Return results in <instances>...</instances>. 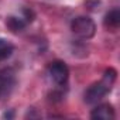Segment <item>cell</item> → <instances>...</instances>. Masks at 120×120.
<instances>
[{
    "label": "cell",
    "instance_id": "cell-1",
    "mask_svg": "<svg viewBox=\"0 0 120 120\" xmlns=\"http://www.w3.org/2000/svg\"><path fill=\"white\" fill-rule=\"evenodd\" d=\"M117 78V72L113 68H109L105 71L102 79L99 82L92 83L83 93V100L88 105H96L99 103L107 93H110V90L113 89V85L116 82Z\"/></svg>",
    "mask_w": 120,
    "mask_h": 120
},
{
    "label": "cell",
    "instance_id": "cell-2",
    "mask_svg": "<svg viewBox=\"0 0 120 120\" xmlns=\"http://www.w3.org/2000/svg\"><path fill=\"white\" fill-rule=\"evenodd\" d=\"M71 31L81 40H90L96 33V24L88 16H78L71 21Z\"/></svg>",
    "mask_w": 120,
    "mask_h": 120
},
{
    "label": "cell",
    "instance_id": "cell-3",
    "mask_svg": "<svg viewBox=\"0 0 120 120\" xmlns=\"http://www.w3.org/2000/svg\"><path fill=\"white\" fill-rule=\"evenodd\" d=\"M34 20V13L30 9H23L21 16H9L6 19V26L11 33H21Z\"/></svg>",
    "mask_w": 120,
    "mask_h": 120
},
{
    "label": "cell",
    "instance_id": "cell-4",
    "mask_svg": "<svg viewBox=\"0 0 120 120\" xmlns=\"http://www.w3.org/2000/svg\"><path fill=\"white\" fill-rule=\"evenodd\" d=\"M16 85H17V76L14 69L11 68L0 69V99L9 98Z\"/></svg>",
    "mask_w": 120,
    "mask_h": 120
},
{
    "label": "cell",
    "instance_id": "cell-5",
    "mask_svg": "<svg viewBox=\"0 0 120 120\" xmlns=\"http://www.w3.org/2000/svg\"><path fill=\"white\" fill-rule=\"evenodd\" d=\"M48 74H49V78L56 85L62 86V85L67 83V81L69 78V68L62 61H54L48 67Z\"/></svg>",
    "mask_w": 120,
    "mask_h": 120
},
{
    "label": "cell",
    "instance_id": "cell-6",
    "mask_svg": "<svg viewBox=\"0 0 120 120\" xmlns=\"http://www.w3.org/2000/svg\"><path fill=\"white\" fill-rule=\"evenodd\" d=\"M114 117L116 113L110 103H100L90 112V119L95 120H113Z\"/></svg>",
    "mask_w": 120,
    "mask_h": 120
},
{
    "label": "cell",
    "instance_id": "cell-7",
    "mask_svg": "<svg viewBox=\"0 0 120 120\" xmlns=\"http://www.w3.org/2000/svg\"><path fill=\"white\" fill-rule=\"evenodd\" d=\"M105 27L110 28V30H116L120 26V10L119 9H112L109 13H106L105 16Z\"/></svg>",
    "mask_w": 120,
    "mask_h": 120
},
{
    "label": "cell",
    "instance_id": "cell-8",
    "mask_svg": "<svg viewBox=\"0 0 120 120\" xmlns=\"http://www.w3.org/2000/svg\"><path fill=\"white\" fill-rule=\"evenodd\" d=\"M14 52V45L6 38H0V61H4Z\"/></svg>",
    "mask_w": 120,
    "mask_h": 120
},
{
    "label": "cell",
    "instance_id": "cell-9",
    "mask_svg": "<svg viewBox=\"0 0 120 120\" xmlns=\"http://www.w3.org/2000/svg\"><path fill=\"white\" fill-rule=\"evenodd\" d=\"M13 116H14V113H13V112H9V113H7V112H6V113H4V114H3V117H7V119H11V117H13Z\"/></svg>",
    "mask_w": 120,
    "mask_h": 120
}]
</instances>
